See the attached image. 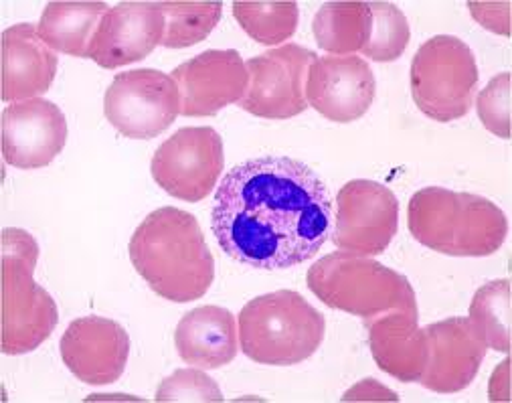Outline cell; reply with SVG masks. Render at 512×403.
I'll list each match as a JSON object with an SVG mask.
<instances>
[{
  "label": "cell",
  "instance_id": "1",
  "mask_svg": "<svg viewBox=\"0 0 512 403\" xmlns=\"http://www.w3.org/2000/svg\"><path fill=\"white\" fill-rule=\"evenodd\" d=\"M332 197L302 160L258 156L227 171L211 229L219 248L255 270H288L318 256L332 233Z\"/></svg>",
  "mask_w": 512,
  "mask_h": 403
},
{
  "label": "cell",
  "instance_id": "2",
  "mask_svg": "<svg viewBox=\"0 0 512 403\" xmlns=\"http://www.w3.org/2000/svg\"><path fill=\"white\" fill-rule=\"evenodd\" d=\"M130 260L164 300L193 302L215 280V260L195 215L177 207L152 211L130 239Z\"/></svg>",
  "mask_w": 512,
  "mask_h": 403
},
{
  "label": "cell",
  "instance_id": "3",
  "mask_svg": "<svg viewBox=\"0 0 512 403\" xmlns=\"http://www.w3.org/2000/svg\"><path fill=\"white\" fill-rule=\"evenodd\" d=\"M407 225L421 246L454 258L492 256L508 235L506 215L496 203L444 187H425L411 197Z\"/></svg>",
  "mask_w": 512,
  "mask_h": 403
},
{
  "label": "cell",
  "instance_id": "4",
  "mask_svg": "<svg viewBox=\"0 0 512 403\" xmlns=\"http://www.w3.org/2000/svg\"><path fill=\"white\" fill-rule=\"evenodd\" d=\"M237 325L243 355L272 367H290L310 359L326 333L324 316L294 290L249 300L239 312Z\"/></svg>",
  "mask_w": 512,
  "mask_h": 403
},
{
  "label": "cell",
  "instance_id": "5",
  "mask_svg": "<svg viewBox=\"0 0 512 403\" xmlns=\"http://www.w3.org/2000/svg\"><path fill=\"white\" fill-rule=\"evenodd\" d=\"M306 284L328 308L361 316L363 320L389 310L419 314L417 296L409 280L369 256L353 252L328 254L308 270Z\"/></svg>",
  "mask_w": 512,
  "mask_h": 403
},
{
  "label": "cell",
  "instance_id": "6",
  "mask_svg": "<svg viewBox=\"0 0 512 403\" xmlns=\"http://www.w3.org/2000/svg\"><path fill=\"white\" fill-rule=\"evenodd\" d=\"M39 260L37 239L25 229L3 231V337L5 355L39 349L55 331L59 310L51 294L33 278Z\"/></svg>",
  "mask_w": 512,
  "mask_h": 403
},
{
  "label": "cell",
  "instance_id": "7",
  "mask_svg": "<svg viewBox=\"0 0 512 403\" xmlns=\"http://www.w3.org/2000/svg\"><path fill=\"white\" fill-rule=\"evenodd\" d=\"M478 77L472 49L458 37L438 35L411 61V96L421 114L442 124L454 122L470 112Z\"/></svg>",
  "mask_w": 512,
  "mask_h": 403
},
{
  "label": "cell",
  "instance_id": "8",
  "mask_svg": "<svg viewBox=\"0 0 512 403\" xmlns=\"http://www.w3.org/2000/svg\"><path fill=\"white\" fill-rule=\"evenodd\" d=\"M104 114L126 138L150 140L181 114V92L173 75L158 69L124 71L106 90Z\"/></svg>",
  "mask_w": 512,
  "mask_h": 403
},
{
  "label": "cell",
  "instance_id": "9",
  "mask_svg": "<svg viewBox=\"0 0 512 403\" xmlns=\"http://www.w3.org/2000/svg\"><path fill=\"white\" fill-rule=\"evenodd\" d=\"M223 169V140L211 126L181 128L156 148L150 163L156 185L187 203L209 197Z\"/></svg>",
  "mask_w": 512,
  "mask_h": 403
},
{
  "label": "cell",
  "instance_id": "10",
  "mask_svg": "<svg viewBox=\"0 0 512 403\" xmlns=\"http://www.w3.org/2000/svg\"><path fill=\"white\" fill-rule=\"evenodd\" d=\"M316 53L296 43L251 57L245 67L249 86L239 108L266 120H288L306 112V77Z\"/></svg>",
  "mask_w": 512,
  "mask_h": 403
},
{
  "label": "cell",
  "instance_id": "11",
  "mask_svg": "<svg viewBox=\"0 0 512 403\" xmlns=\"http://www.w3.org/2000/svg\"><path fill=\"white\" fill-rule=\"evenodd\" d=\"M397 227L399 201L389 187L367 179H355L340 187L330 233L338 250L379 256L389 248Z\"/></svg>",
  "mask_w": 512,
  "mask_h": 403
},
{
  "label": "cell",
  "instance_id": "12",
  "mask_svg": "<svg viewBox=\"0 0 512 403\" xmlns=\"http://www.w3.org/2000/svg\"><path fill=\"white\" fill-rule=\"evenodd\" d=\"M377 82L371 65L357 55L316 57L306 77V102L330 122L363 118L375 102Z\"/></svg>",
  "mask_w": 512,
  "mask_h": 403
},
{
  "label": "cell",
  "instance_id": "13",
  "mask_svg": "<svg viewBox=\"0 0 512 403\" xmlns=\"http://www.w3.org/2000/svg\"><path fill=\"white\" fill-rule=\"evenodd\" d=\"M181 92V114L189 118L215 116L239 104L249 86V73L235 49H209L173 71Z\"/></svg>",
  "mask_w": 512,
  "mask_h": 403
},
{
  "label": "cell",
  "instance_id": "14",
  "mask_svg": "<svg viewBox=\"0 0 512 403\" xmlns=\"http://www.w3.org/2000/svg\"><path fill=\"white\" fill-rule=\"evenodd\" d=\"M59 349L63 363L79 381L110 385L126 371L130 337L112 318L83 316L67 327Z\"/></svg>",
  "mask_w": 512,
  "mask_h": 403
},
{
  "label": "cell",
  "instance_id": "15",
  "mask_svg": "<svg viewBox=\"0 0 512 403\" xmlns=\"http://www.w3.org/2000/svg\"><path fill=\"white\" fill-rule=\"evenodd\" d=\"M67 142L65 114L49 100L13 102L3 112L5 163L35 171L49 167Z\"/></svg>",
  "mask_w": 512,
  "mask_h": 403
},
{
  "label": "cell",
  "instance_id": "16",
  "mask_svg": "<svg viewBox=\"0 0 512 403\" xmlns=\"http://www.w3.org/2000/svg\"><path fill=\"white\" fill-rule=\"evenodd\" d=\"M425 333L430 343V359L419 383L436 393L466 389L476 379L488 351L470 318H446L425 327Z\"/></svg>",
  "mask_w": 512,
  "mask_h": 403
},
{
  "label": "cell",
  "instance_id": "17",
  "mask_svg": "<svg viewBox=\"0 0 512 403\" xmlns=\"http://www.w3.org/2000/svg\"><path fill=\"white\" fill-rule=\"evenodd\" d=\"M164 29L158 3H120L104 15L88 57L104 69L142 61L162 43Z\"/></svg>",
  "mask_w": 512,
  "mask_h": 403
},
{
  "label": "cell",
  "instance_id": "18",
  "mask_svg": "<svg viewBox=\"0 0 512 403\" xmlns=\"http://www.w3.org/2000/svg\"><path fill=\"white\" fill-rule=\"evenodd\" d=\"M419 314L389 310L365 320L371 355L381 371L403 383H419L430 359L425 329H419Z\"/></svg>",
  "mask_w": 512,
  "mask_h": 403
},
{
  "label": "cell",
  "instance_id": "19",
  "mask_svg": "<svg viewBox=\"0 0 512 403\" xmlns=\"http://www.w3.org/2000/svg\"><path fill=\"white\" fill-rule=\"evenodd\" d=\"M57 73V55L31 23L3 33V102L35 100L49 92Z\"/></svg>",
  "mask_w": 512,
  "mask_h": 403
},
{
  "label": "cell",
  "instance_id": "20",
  "mask_svg": "<svg viewBox=\"0 0 512 403\" xmlns=\"http://www.w3.org/2000/svg\"><path fill=\"white\" fill-rule=\"evenodd\" d=\"M237 320L221 306H199L187 312L175 331L179 357L193 367L213 371L237 357Z\"/></svg>",
  "mask_w": 512,
  "mask_h": 403
},
{
  "label": "cell",
  "instance_id": "21",
  "mask_svg": "<svg viewBox=\"0 0 512 403\" xmlns=\"http://www.w3.org/2000/svg\"><path fill=\"white\" fill-rule=\"evenodd\" d=\"M110 11L106 3H49L39 19L37 31L53 51L88 57L94 35Z\"/></svg>",
  "mask_w": 512,
  "mask_h": 403
},
{
  "label": "cell",
  "instance_id": "22",
  "mask_svg": "<svg viewBox=\"0 0 512 403\" xmlns=\"http://www.w3.org/2000/svg\"><path fill=\"white\" fill-rule=\"evenodd\" d=\"M371 7L361 0L326 3L312 21V33L320 49L330 55H357L371 35Z\"/></svg>",
  "mask_w": 512,
  "mask_h": 403
},
{
  "label": "cell",
  "instance_id": "23",
  "mask_svg": "<svg viewBox=\"0 0 512 403\" xmlns=\"http://www.w3.org/2000/svg\"><path fill=\"white\" fill-rule=\"evenodd\" d=\"M510 282L494 280L476 290L470 304V322L488 349H510Z\"/></svg>",
  "mask_w": 512,
  "mask_h": 403
},
{
  "label": "cell",
  "instance_id": "24",
  "mask_svg": "<svg viewBox=\"0 0 512 403\" xmlns=\"http://www.w3.org/2000/svg\"><path fill=\"white\" fill-rule=\"evenodd\" d=\"M164 15L166 29L162 47L185 49L205 41L219 25L223 15V3H158Z\"/></svg>",
  "mask_w": 512,
  "mask_h": 403
},
{
  "label": "cell",
  "instance_id": "25",
  "mask_svg": "<svg viewBox=\"0 0 512 403\" xmlns=\"http://www.w3.org/2000/svg\"><path fill=\"white\" fill-rule=\"evenodd\" d=\"M233 17L241 29L262 45L276 47L294 37L298 29V3H233Z\"/></svg>",
  "mask_w": 512,
  "mask_h": 403
},
{
  "label": "cell",
  "instance_id": "26",
  "mask_svg": "<svg viewBox=\"0 0 512 403\" xmlns=\"http://www.w3.org/2000/svg\"><path fill=\"white\" fill-rule=\"evenodd\" d=\"M373 23H371V35L361 51L367 59L379 61V63H391L399 59L411 39L409 23L401 9H397L393 3H369Z\"/></svg>",
  "mask_w": 512,
  "mask_h": 403
},
{
  "label": "cell",
  "instance_id": "27",
  "mask_svg": "<svg viewBox=\"0 0 512 403\" xmlns=\"http://www.w3.org/2000/svg\"><path fill=\"white\" fill-rule=\"evenodd\" d=\"M158 403H187V401H201V403H219L223 401V393L215 379H211L205 369L191 367L179 369L170 377H166L158 389L156 397Z\"/></svg>",
  "mask_w": 512,
  "mask_h": 403
},
{
  "label": "cell",
  "instance_id": "28",
  "mask_svg": "<svg viewBox=\"0 0 512 403\" xmlns=\"http://www.w3.org/2000/svg\"><path fill=\"white\" fill-rule=\"evenodd\" d=\"M478 118L498 138H510V73H498L476 100Z\"/></svg>",
  "mask_w": 512,
  "mask_h": 403
},
{
  "label": "cell",
  "instance_id": "29",
  "mask_svg": "<svg viewBox=\"0 0 512 403\" xmlns=\"http://www.w3.org/2000/svg\"><path fill=\"white\" fill-rule=\"evenodd\" d=\"M476 23L484 29L508 37V9L510 3H468Z\"/></svg>",
  "mask_w": 512,
  "mask_h": 403
},
{
  "label": "cell",
  "instance_id": "30",
  "mask_svg": "<svg viewBox=\"0 0 512 403\" xmlns=\"http://www.w3.org/2000/svg\"><path fill=\"white\" fill-rule=\"evenodd\" d=\"M397 393L383 387L375 379H363L359 385L349 389L343 401H397Z\"/></svg>",
  "mask_w": 512,
  "mask_h": 403
},
{
  "label": "cell",
  "instance_id": "31",
  "mask_svg": "<svg viewBox=\"0 0 512 403\" xmlns=\"http://www.w3.org/2000/svg\"><path fill=\"white\" fill-rule=\"evenodd\" d=\"M508 371V359H504V363H500V367L492 373V379H490V399L492 401H508V385H504V391H502V383H508V375H504L502 379V373Z\"/></svg>",
  "mask_w": 512,
  "mask_h": 403
}]
</instances>
